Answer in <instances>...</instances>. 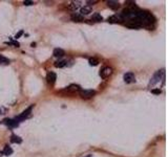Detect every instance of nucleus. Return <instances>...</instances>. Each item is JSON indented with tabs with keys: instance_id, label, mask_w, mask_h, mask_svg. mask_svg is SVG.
Instances as JSON below:
<instances>
[{
	"instance_id": "1",
	"label": "nucleus",
	"mask_w": 168,
	"mask_h": 157,
	"mask_svg": "<svg viewBox=\"0 0 168 157\" xmlns=\"http://www.w3.org/2000/svg\"><path fill=\"white\" fill-rule=\"evenodd\" d=\"M33 108H34V105H32V106H29L26 110H24L22 113L20 114V115H18L17 117H16V122H20V120H23V119L27 118V117L29 116V114H31V112H32Z\"/></svg>"
},
{
	"instance_id": "2",
	"label": "nucleus",
	"mask_w": 168,
	"mask_h": 157,
	"mask_svg": "<svg viewBox=\"0 0 168 157\" xmlns=\"http://www.w3.org/2000/svg\"><path fill=\"white\" fill-rule=\"evenodd\" d=\"M95 91L94 90H80V96L82 99H92L95 95Z\"/></svg>"
},
{
	"instance_id": "3",
	"label": "nucleus",
	"mask_w": 168,
	"mask_h": 157,
	"mask_svg": "<svg viewBox=\"0 0 168 157\" xmlns=\"http://www.w3.org/2000/svg\"><path fill=\"white\" fill-rule=\"evenodd\" d=\"M111 73H113V69H111L110 67H104V68L101 70L100 76H101V78H108L109 76H111Z\"/></svg>"
},
{
	"instance_id": "4",
	"label": "nucleus",
	"mask_w": 168,
	"mask_h": 157,
	"mask_svg": "<svg viewBox=\"0 0 168 157\" xmlns=\"http://www.w3.org/2000/svg\"><path fill=\"white\" fill-rule=\"evenodd\" d=\"M161 76H164V69L162 70H159L158 72L154 74V76L152 78V80L150 81V85H154L156 83L159 82V80L161 78Z\"/></svg>"
},
{
	"instance_id": "5",
	"label": "nucleus",
	"mask_w": 168,
	"mask_h": 157,
	"mask_svg": "<svg viewBox=\"0 0 168 157\" xmlns=\"http://www.w3.org/2000/svg\"><path fill=\"white\" fill-rule=\"evenodd\" d=\"M56 80H57V76H56V73L52 72V71H49V72L47 73V76H46L47 83H48L49 85H54L55 84Z\"/></svg>"
},
{
	"instance_id": "6",
	"label": "nucleus",
	"mask_w": 168,
	"mask_h": 157,
	"mask_svg": "<svg viewBox=\"0 0 168 157\" xmlns=\"http://www.w3.org/2000/svg\"><path fill=\"white\" fill-rule=\"evenodd\" d=\"M124 81L127 84H130L132 82H135V74L132 72H127L124 74Z\"/></svg>"
},
{
	"instance_id": "7",
	"label": "nucleus",
	"mask_w": 168,
	"mask_h": 157,
	"mask_svg": "<svg viewBox=\"0 0 168 157\" xmlns=\"http://www.w3.org/2000/svg\"><path fill=\"white\" fill-rule=\"evenodd\" d=\"M72 21H75V22H82L84 21V17L82 16L81 14H78V13H74V14L70 16Z\"/></svg>"
},
{
	"instance_id": "8",
	"label": "nucleus",
	"mask_w": 168,
	"mask_h": 157,
	"mask_svg": "<svg viewBox=\"0 0 168 157\" xmlns=\"http://www.w3.org/2000/svg\"><path fill=\"white\" fill-rule=\"evenodd\" d=\"M107 5L108 7H110L111 9H118L120 7V3L118 2V1H113V0H109V1H107Z\"/></svg>"
},
{
	"instance_id": "9",
	"label": "nucleus",
	"mask_w": 168,
	"mask_h": 157,
	"mask_svg": "<svg viewBox=\"0 0 168 157\" xmlns=\"http://www.w3.org/2000/svg\"><path fill=\"white\" fill-rule=\"evenodd\" d=\"M121 21H123V19L121 17H119V16H117V15L108 18V22H110V23H119Z\"/></svg>"
},
{
	"instance_id": "10",
	"label": "nucleus",
	"mask_w": 168,
	"mask_h": 157,
	"mask_svg": "<svg viewBox=\"0 0 168 157\" xmlns=\"http://www.w3.org/2000/svg\"><path fill=\"white\" fill-rule=\"evenodd\" d=\"M3 122H4V124H5V125H8L9 127H12V128H14V127H17V126H18V122H16V120H14V119L6 118V119H4Z\"/></svg>"
},
{
	"instance_id": "11",
	"label": "nucleus",
	"mask_w": 168,
	"mask_h": 157,
	"mask_svg": "<svg viewBox=\"0 0 168 157\" xmlns=\"http://www.w3.org/2000/svg\"><path fill=\"white\" fill-rule=\"evenodd\" d=\"M80 5H81V2H80V1H72L68 7H70V9H72V11H76L77 9L80 7Z\"/></svg>"
},
{
	"instance_id": "12",
	"label": "nucleus",
	"mask_w": 168,
	"mask_h": 157,
	"mask_svg": "<svg viewBox=\"0 0 168 157\" xmlns=\"http://www.w3.org/2000/svg\"><path fill=\"white\" fill-rule=\"evenodd\" d=\"M65 55V52H64L63 49H61V48H56L54 50V55H55L56 58H61V57H63Z\"/></svg>"
},
{
	"instance_id": "13",
	"label": "nucleus",
	"mask_w": 168,
	"mask_h": 157,
	"mask_svg": "<svg viewBox=\"0 0 168 157\" xmlns=\"http://www.w3.org/2000/svg\"><path fill=\"white\" fill-rule=\"evenodd\" d=\"M92 12V7L89 5H85L84 7H82L81 11H80V14L83 16V15H88L89 13Z\"/></svg>"
},
{
	"instance_id": "14",
	"label": "nucleus",
	"mask_w": 168,
	"mask_h": 157,
	"mask_svg": "<svg viewBox=\"0 0 168 157\" xmlns=\"http://www.w3.org/2000/svg\"><path fill=\"white\" fill-rule=\"evenodd\" d=\"M67 91H70V92H75V91H80V86L79 85H70L67 88Z\"/></svg>"
},
{
	"instance_id": "15",
	"label": "nucleus",
	"mask_w": 168,
	"mask_h": 157,
	"mask_svg": "<svg viewBox=\"0 0 168 157\" xmlns=\"http://www.w3.org/2000/svg\"><path fill=\"white\" fill-rule=\"evenodd\" d=\"M10 60L5 57H3L2 55H0V65H9Z\"/></svg>"
},
{
	"instance_id": "16",
	"label": "nucleus",
	"mask_w": 168,
	"mask_h": 157,
	"mask_svg": "<svg viewBox=\"0 0 168 157\" xmlns=\"http://www.w3.org/2000/svg\"><path fill=\"white\" fill-rule=\"evenodd\" d=\"M2 153L5 155V156H10V155L13 153V150H12V148H11V147H9V145H5V148H4V150L2 151Z\"/></svg>"
},
{
	"instance_id": "17",
	"label": "nucleus",
	"mask_w": 168,
	"mask_h": 157,
	"mask_svg": "<svg viewBox=\"0 0 168 157\" xmlns=\"http://www.w3.org/2000/svg\"><path fill=\"white\" fill-rule=\"evenodd\" d=\"M11 141L14 143H21L22 139H21L19 136H17V135H12V137H11Z\"/></svg>"
},
{
	"instance_id": "18",
	"label": "nucleus",
	"mask_w": 168,
	"mask_h": 157,
	"mask_svg": "<svg viewBox=\"0 0 168 157\" xmlns=\"http://www.w3.org/2000/svg\"><path fill=\"white\" fill-rule=\"evenodd\" d=\"M94 21H96V22H101L102 20H103V17H102L101 15L98 14V13H96L95 15H93V18H92Z\"/></svg>"
},
{
	"instance_id": "19",
	"label": "nucleus",
	"mask_w": 168,
	"mask_h": 157,
	"mask_svg": "<svg viewBox=\"0 0 168 157\" xmlns=\"http://www.w3.org/2000/svg\"><path fill=\"white\" fill-rule=\"evenodd\" d=\"M66 63L67 62L66 61H57V62H55V66L57 67V68H62V67H64L65 65H66Z\"/></svg>"
},
{
	"instance_id": "20",
	"label": "nucleus",
	"mask_w": 168,
	"mask_h": 157,
	"mask_svg": "<svg viewBox=\"0 0 168 157\" xmlns=\"http://www.w3.org/2000/svg\"><path fill=\"white\" fill-rule=\"evenodd\" d=\"M89 64L92 65V66H96V65L99 64V60L96 58H92L89 59Z\"/></svg>"
},
{
	"instance_id": "21",
	"label": "nucleus",
	"mask_w": 168,
	"mask_h": 157,
	"mask_svg": "<svg viewBox=\"0 0 168 157\" xmlns=\"http://www.w3.org/2000/svg\"><path fill=\"white\" fill-rule=\"evenodd\" d=\"M6 112V109L4 107H0V114H4Z\"/></svg>"
},
{
	"instance_id": "22",
	"label": "nucleus",
	"mask_w": 168,
	"mask_h": 157,
	"mask_svg": "<svg viewBox=\"0 0 168 157\" xmlns=\"http://www.w3.org/2000/svg\"><path fill=\"white\" fill-rule=\"evenodd\" d=\"M24 4H25V5H32L33 2L32 1H24Z\"/></svg>"
},
{
	"instance_id": "23",
	"label": "nucleus",
	"mask_w": 168,
	"mask_h": 157,
	"mask_svg": "<svg viewBox=\"0 0 168 157\" xmlns=\"http://www.w3.org/2000/svg\"><path fill=\"white\" fill-rule=\"evenodd\" d=\"M97 2H98L97 0H94V1H87V3H90V4H92V3H97Z\"/></svg>"
},
{
	"instance_id": "24",
	"label": "nucleus",
	"mask_w": 168,
	"mask_h": 157,
	"mask_svg": "<svg viewBox=\"0 0 168 157\" xmlns=\"http://www.w3.org/2000/svg\"><path fill=\"white\" fill-rule=\"evenodd\" d=\"M154 93H161V90H152Z\"/></svg>"
},
{
	"instance_id": "25",
	"label": "nucleus",
	"mask_w": 168,
	"mask_h": 157,
	"mask_svg": "<svg viewBox=\"0 0 168 157\" xmlns=\"http://www.w3.org/2000/svg\"><path fill=\"white\" fill-rule=\"evenodd\" d=\"M21 35H22V32H19V34H18V35L16 36V38H18V37H20Z\"/></svg>"
},
{
	"instance_id": "26",
	"label": "nucleus",
	"mask_w": 168,
	"mask_h": 157,
	"mask_svg": "<svg viewBox=\"0 0 168 157\" xmlns=\"http://www.w3.org/2000/svg\"><path fill=\"white\" fill-rule=\"evenodd\" d=\"M3 154V153H2V152H0V156H1V155H2Z\"/></svg>"
},
{
	"instance_id": "27",
	"label": "nucleus",
	"mask_w": 168,
	"mask_h": 157,
	"mask_svg": "<svg viewBox=\"0 0 168 157\" xmlns=\"http://www.w3.org/2000/svg\"><path fill=\"white\" fill-rule=\"evenodd\" d=\"M87 157H92V156H90V155H89V156H87Z\"/></svg>"
}]
</instances>
